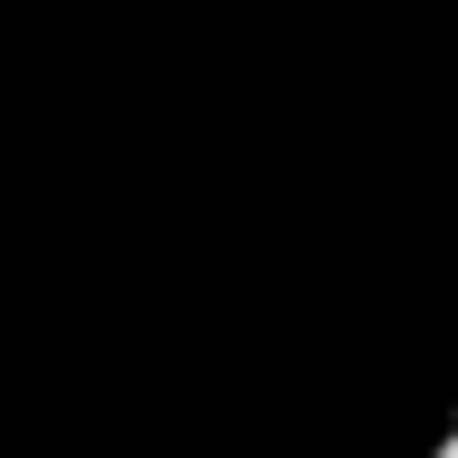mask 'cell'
<instances>
[{"mask_svg": "<svg viewBox=\"0 0 458 458\" xmlns=\"http://www.w3.org/2000/svg\"><path fill=\"white\" fill-rule=\"evenodd\" d=\"M429 458H458V429H449V439H439V449H429Z\"/></svg>", "mask_w": 458, "mask_h": 458, "instance_id": "obj_1", "label": "cell"}]
</instances>
